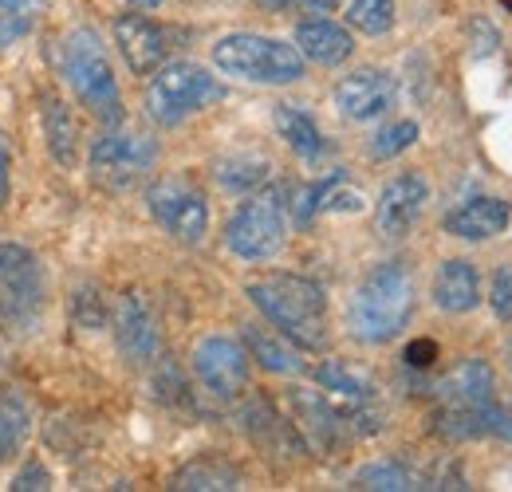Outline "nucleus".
Wrapping results in <instances>:
<instances>
[{"mask_svg":"<svg viewBox=\"0 0 512 492\" xmlns=\"http://www.w3.org/2000/svg\"><path fill=\"white\" fill-rule=\"evenodd\" d=\"M245 296L300 351L327 347V339H331L327 335V296L316 280L296 276V272H268V276L245 284Z\"/></svg>","mask_w":512,"mask_h":492,"instance_id":"nucleus-1","label":"nucleus"},{"mask_svg":"<svg viewBox=\"0 0 512 492\" xmlns=\"http://www.w3.org/2000/svg\"><path fill=\"white\" fill-rule=\"evenodd\" d=\"M414 315V280L398 260L375 264L347 304V331L363 347H383L406 331Z\"/></svg>","mask_w":512,"mask_h":492,"instance_id":"nucleus-2","label":"nucleus"},{"mask_svg":"<svg viewBox=\"0 0 512 492\" xmlns=\"http://www.w3.org/2000/svg\"><path fill=\"white\" fill-rule=\"evenodd\" d=\"M60 75L67 79L71 95L103 123H123V91L115 79L111 56L95 28L79 24L60 40Z\"/></svg>","mask_w":512,"mask_h":492,"instance_id":"nucleus-3","label":"nucleus"},{"mask_svg":"<svg viewBox=\"0 0 512 492\" xmlns=\"http://www.w3.org/2000/svg\"><path fill=\"white\" fill-rule=\"evenodd\" d=\"M213 63L217 71L256 87H292L304 79V56L296 44L276 36H256V32L221 36L213 44Z\"/></svg>","mask_w":512,"mask_h":492,"instance_id":"nucleus-4","label":"nucleus"},{"mask_svg":"<svg viewBox=\"0 0 512 492\" xmlns=\"http://www.w3.org/2000/svg\"><path fill=\"white\" fill-rule=\"evenodd\" d=\"M221 99H225L221 79L190 60L162 63L154 71V79L146 83V115L158 126H182L190 115L221 103Z\"/></svg>","mask_w":512,"mask_h":492,"instance_id":"nucleus-5","label":"nucleus"},{"mask_svg":"<svg viewBox=\"0 0 512 492\" xmlns=\"http://www.w3.org/2000/svg\"><path fill=\"white\" fill-rule=\"evenodd\" d=\"M288 201L280 189H256L249 201H241L225 225V245L237 260L264 264L272 256H280V248L288 241Z\"/></svg>","mask_w":512,"mask_h":492,"instance_id":"nucleus-6","label":"nucleus"},{"mask_svg":"<svg viewBox=\"0 0 512 492\" xmlns=\"http://www.w3.org/2000/svg\"><path fill=\"white\" fill-rule=\"evenodd\" d=\"M158 162V146L146 134H130V130H107L91 142L87 166L91 178L103 189H130L138 185Z\"/></svg>","mask_w":512,"mask_h":492,"instance_id":"nucleus-7","label":"nucleus"},{"mask_svg":"<svg viewBox=\"0 0 512 492\" xmlns=\"http://www.w3.org/2000/svg\"><path fill=\"white\" fill-rule=\"evenodd\" d=\"M44 296L48 280L40 256L28 245L0 241V311L12 323H36V315L44 311Z\"/></svg>","mask_w":512,"mask_h":492,"instance_id":"nucleus-8","label":"nucleus"},{"mask_svg":"<svg viewBox=\"0 0 512 492\" xmlns=\"http://www.w3.org/2000/svg\"><path fill=\"white\" fill-rule=\"evenodd\" d=\"M193 374H197L205 394L233 402L249 390V355L229 335H205L193 347Z\"/></svg>","mask_w":512,"mask_h":492,"instance_id":"nucleus-9","label":"nucleus"},{"mask_svg":"<svg viewBox=\"0 0 512 492\" xmlns=\"http://www.w3.org/2000/svg\"><path fill=\"white\" fill-rule=\"evenodd\" d=\"M146 205H150V217L182 245H201L205 233H209V205L205 197L186 182H158L150 185L146 193Z\"/></svg>","mask_w":512,"mask_h":492,"instance_id":"nucleus-10","label":"nucleus"},{"mask_svg":"<svg viewBox=\"0 0 512 492\" xmlns=\"http://www.w3.org/2000/svg\"><path fill=\"white\" fill-rule=\"evenodd\" d=\"M398 103V83L383 67H359L335 83V111L347 123H375L394 111Z\"/></svg>","mask_w":512,"mask_h":492,"instance_id":"nucleus-11","label":"nucleus"},{"mask_svg":"<svg viewBox=\"0 0 512 492\" xmlns=\"http://www.w3.org/2000/svg\"><path fill=\"white\" fill-rule=\"evenodd\" d=\"M430 201V182L422 174H398L383 185L379 201H375V229L386 241H402L414 233V225L422 221Z\"/></svg>","mask_w":512,"mask_h":492,"instance_id":"nucleus-12","label":"nucleus"},{"mask_svg":"<svg viewBox=\"0 0 512 492\" xmlns=\"http://www.w3.org/2000/svg\"><path fill=\"white\" fill-rule=\"evenodd\" d=\"M115 44L134 75H154L170 56V36L146 12H119L115 16Z\"/></svg>","mask_w":512,"mask_h":492,"instance_id":"nucleus-13","label":"nucleus"},{"mask_svg":"<svg viewBox=\"0 0 512 492\" xmlns=\"http://www.w3.org/2000/svg\"><path fill=\"white\" fill-rule=\"evenodd\" d=\"M115 343L127 363H154L158 355V319L142 296H123L115 308Z\"/></svg>","mask_w":512,"mask_h":492,"instance_id":"nucleus-14","label":"nucleus"},{"mask_svg":"<svg viewBox=\"0 0 512 492\" xmlns=\"http://www.w3.org/2000/svg\"><path fill=\"white\" fill-rule=\"evenodd\" d=\"M509 201L505 197H469L446 213V233L457 241H493L509 229Z\"/></svg>","mask_w":512,"mask_h":492,"instance_id":"nucleus-15","label":"nucleus"},{"mask_svg":"<svg viewBox=\"0 0 512 492\" xmlns=\"http://www.w3.org/2000/svg\"><path fill=\"white\" fill-rule=\"evenodd\" d=\"M296 48L304 60L320 63V67H339L355 56V36L335 20L312 16L296 24Z\"/></svg>","mask_w":512,"mask_h":492,"instance_id":"nucleus-16","label":"nucleus"},{"mask_svg":"<svg viewBox=\"0 0 512 492\" xmlns=\"http://www.w3.org/2000/svg\"><path fill=\"white\" fill-rule=\"evenodd\" d=\"M434 394L446 410H477V406L493 402V370L481 359H465L434 386Z\"/></svg>","mask_w":512,"mask_h":492,"instance_id":"nucleus-17","label":"nucleus"},{"mask_svg":"<svg viewBox=\"0 0 512 492\" xmlns=\"http://www.w3.org/2000/svg\"><path fill=\"white\" fill-rule=\"evenodd\" d=\"M292 410H296V426L308 433L316 449H335L343 441L347 422L323 390H292Z\"/></svg>","mask_w":512,"mask_h":492,"instance_id":"nucleus-18","label":"nucleus"},{"mask_svg":"<svg viewBox=\"0 0 512 492\" xmlns=\"http://www.w3.org/2000/svg\"><path fill=\"white\" fill-rule=\"evenodd\" d=\"M434 304L449 315H465L481 304V276L473 268V260L453 256L438 268L434 276Z\"/></svg>","mask_w":512,"mask_h":492,"instance_id":"nucleus-19","label":"nucleus"},{"mask_svg":"<svg viewBox=\"0 0 512 492\" xmlns=\"http://www.w3.org/2000/svg\"><path fill=\"white\" fill-rule=\"evenodd\" d=\"M241 347H245V355L256 359L268 374H304V355H300V347H296L288 335H280L276 327L268 331V327H260V323H249V327L241 331Z\"/></svg>","mask_w":512,"mask_h":492,"instance_id":"nucleus-20","label":"nucleus"},{"mask_svg":"<svg viewBox=\"0 0 512 492\" xmlns=\"http://www.w3.org/2000/svg\"><path fill=\"white\" fill-rule=\"evenodd\" d=\"M40 119H44V146H48V154H52L64 170H71V166L79 162V123H75L71 107H67L64 99L48 95Z\"/></svg>","mask_w":512,"mask_h":492,"instance_id":"nucleus-21","label":"nucleus"},{"mask_svg":"<svg viewBox=\"0 0 512 492\" xmlns=\"http://www.w3.org/2000/svg\"><path fill=\"white\" fill-rule=\"evenodd\" d=\"M272 123L280 130V138L288 142V150H292L296 158H304V162H316L323 150H327L316 119H312L308 111H300L296 103H280V107L272 111Z\"/></svg>","mask_w":512,"mask_h":492,"instance_id":"nucleus-22","label":"nucleus"},{"mask_svg":"<svg viewBox=\"0 0 512 492\" xmlns=\"http://www.w3.org/2000/svg\"><path fill=\"white\" fill-rule=\"evenodd\" d=\"M213 178L229 193H256L260 185L272 178V162L260 154H229L213 166Z\"/></svg>","mask_w":512,"mask_h":492,"instance_id":"nucleus-23","label":"nucleus"},{"mask_svg":"<svg viewBox=\"0 0 512 492\" xmlns=\"http://www.w3.org/2000/svg\"><path fill=\"white\" fill-rule=\"evenodd\" d=\"M170 489L233 492V489H241V473H237V469H229V465H225V461H217V457H201V461H190L186 469H178V473H174Z\"/></svg>","mask_w":512,"mask_h":492,"instance_id":"nucleus-24","label":"nucleus"},{"mask_svg":"<svg viewBox=\"0 0 512 492\" xmlns=\"http://www.w3.org/2000/svg\"><path fill=\"white\" fill-rule=\"evenodd\" d=\"M241 418H245V433H253L256 441L264 445V449H272V445H292V449H304L300 445V437L292 433V426L268 406V402H249L245 410H241Z\"/></svg>","mask_w":512,"mask_h":492,"instance_id":"nucleus-25","label":"nucleus"},{"mask_svg":"<svg viewBox=\"0 0 512 492\" xmlns=\"http://www.w3.org/2000/svg\"><path fill=\"white\" fill-rule=\"evenodd\" d=\"M32 433V414L20 394H0V461L16 457Z\"/></svg>","mask_w":512,"mask_h":492,"instance_id":"nucleus-26","label":"nucleus"},{"mask_svg":"<svg viewBox=\"0 0 512 492\" xmlns=\"http://www.w3.org/2000/svg\"><path fill=\"white\" fill-rule=\"evenodd\" d=\"M355 489H379V492H406V489H430L426 477H418L414 469L398 465V461H379L355 473Z\"/></svg>","mask_w":512,"mask_h":492,"instance_id":"nucleus-27","label":"nucleus"},{"mask_svg":"<svg viewBox=\"0 0 512 492\" xmlns=\"http://www.w3.org/2000/svg\"><path fill=\"white\" fill-rule=\"evenodd\" d=\"M347 24L363 36H386L394 28V0H351Z\"/></svg>","mask_w":512,"mask_h":492,"instance_id":"nucleus-28","label":"nucleus"},{"mask_svg":"<svg viewBox=\"0 0 512 492\" xmlns=\"http://www.w3.org/2000/svg\"><path fill=\"white\" fill-rule=\"evenodd\" d=\"M418 142V123L414 119H398V123H386L371 142H367V154L375 158V162H390V158H398L402 150H410Z\"/></svg>","mask_w":512,"mask_h":492,"instance_id":"nucleus-29","label":"nucleus"},{"mask_svg":"<svg viewBox=\"0 0 512 492\" xmlns=\"http://www.w3.org/2000/svg\"><path fill=\"white\" fill-rule=\"evenodd\" d=\"M489 304H493V311H497V319L512 323V264H501V268L493 272Z\"/></svg>","mask_w":512,"mask_h":492,"instance_id":"nucleus-30","label":"nucleus"},{"mask_svg":"<svg viewBox=\"0 0 512 492\" xmlns=\"http://www.w3.org/2000/svg\"><path fill=\"white\" fill-rule=\"evenodd\" d=\"M12 489L16 492H40V489H52V473L44 465H24L16 477H12Z\"/></svg>","mask_w":512,"mask_h":492,"instance_id":"nucleus-31","label":"nucleus"},{"mask_svg":"<svg viewBox=\"0 0 512 492\" xmlns=\"http://www.w3.org/2000/svg\"><path fill=\"white\" fill-rule=\"evenodd\" d=\"M438 355H442V351H438V343H434V339H414V343L406 347V355H402V359H406V367L422 370V367H430Z\"/></svg>","mask_w":512,"mask_h":492,"instance_id":"nucleus-32","label":"nucleus"},{"mask_svg":"<svg viewBox=\"0 0 512 492\" xmlns=\"http://www.w3.org/2000/svg\"><path fill=\"white\" fill-rule=\"evenodd\" d=\"M12 197V150H8V138L0 134V209L8 205Z\"/></svg>","mask_w":512,"mask_h":492,"instance_id":"nucleus-33","label":"nucleus"},{"mask_svg":"<svg viewBox=\"0 0 512 492\" xmlns=\"http://www.w3.org/2000/svg\"><path fill=\"white\" fill-rule=\"evenodd\" d=\"M473 32H477V48H473V56H493V52H497V44H501V36H497L485 20H477V24H473Z\"/></svg>","mask_w":512,"mask_h":492,"instance_id":"nucleus-34","label":"nucleus"},{"mask_svg":"<svg viewBox=\"0 0 512 492\" xmlns=\"http://www.w3.org/2000/svg\"><path fill=\"white\" fill-rule=\"evenodd\" d=\"M343 0H284L280 4V12L284 8H300V12H335Z\"/></svg>","mask_w":512,"mask_h":492,"instance_id":"nucleus-35","label":"nucleus"},{"mask_svg":"<svg viewBox=\"0 0 512 492\" xmlns=\"http://www.w3.org/2000/svg\"><path fill=\"white\" fill-rule=\"evenodd\" d=\"M256 4H260V8H272V12H280V4H284V0H256Z\"/></svg>","mask_w":512,"mask_h":492,"instance_id":"nucleus-36","label":"nucleus"},{"mask_svg":"<svg viewBox=\"0 0 512 492\" xmlns=\"http://www.w3.org/2000/svg\"><path fill=\"white\" fill-rule=\"evenodd\" d=\"M134 8H158V0H130Z\"/></svg>","mask_w":512,"mask_h":492,"instance_id":"nucleus-37","label":"nucleus"}]
</instances>
